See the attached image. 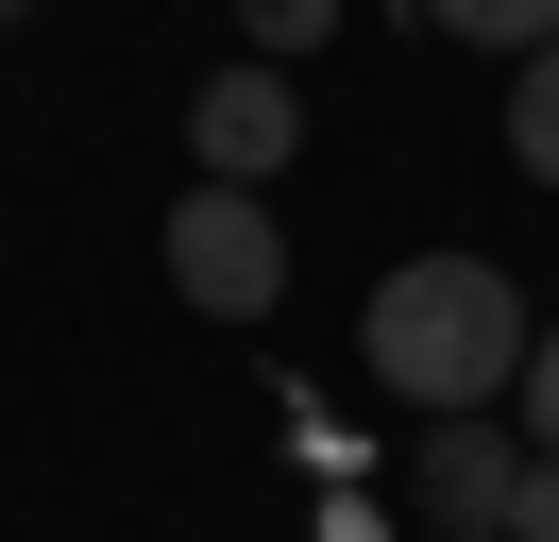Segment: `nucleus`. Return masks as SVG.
<instances>
[{
    "instance_id": "1",
    "label": "nucleus",
    "mask_w": 559,
    "mask_h": 542,
    "mask_svg": "<svg viewBox=\"0 0 559 542\" xmlns=\"http://www.w3.org/2000/svg\"><path fill=\"white\" fill-rule=\"evenodd\" d=\"M356 356H373L390 406H424V424H475V406L525 390V356H543V322H525V288L491 255H407L373 271V305H356Z\"/></svg>"
},
{
    "instance_id": "2",
    "label": "nucleus",
    "mask_w": 559,
    "mask_h": 542,
    "mask_svg": "<svg viewBox=\"0 0 559 542\" xmlns=\"http://www.w3.org/2000/svg\"><path fill=\"white\" fill-rule=\"evenodd\" d=\"M170 288L204 305V322H272V288H288L272 203H254V187H187L170 203Z\"/></svg>"
},
{
    "instance_id": "3",
    "label": "nucleus",
    "mask_w": 559,
    "mask_h": 542,
    "mask_svg": "<svg viewBox=\"0 0 559 542\" xmlns=\"http://www.w3.org/2000/svg\"><path fill=\"white\" fill-rule=\"evenodd\" d=\"M187 153H204V187H254V203H272V169L306 153V85L238 51V68H221L204 102H187Z\"/></svg>"
},
{
    "instance_id": "4",
    "label": "nucleus",
    "mask_w": 559,
    "mask_h": 542,
    "mask_svg": "<svg viewBox=\"0 0 559 542\" xmlns=\"http://www.w3.org/2000/svg\"><path fill=\"white\" fill-rule=\"evenodd\" d=\"M424 526H441V542H509V492H525V424H491V406H475V424H424Z\"/></svg>"
},
{
    "instance_id": "5",
    "label": "nucleus",
    "mask_w": 559,
    "mask_h": 542,
    "mask_svg": "<svg viewBox=\"0 0 559 542\" xmlns=\"http://www.w3.org/2000/svg\"><path fill=\"white\" fill-rule=\"evenodd\" d=\"M407 17H424V34H457V51H509V68H525V51H559V0H407Z\"/></svg>"
},
{
    "instance_id": "6",
    "label": "nucleus",
    "mask_w": 559,
    "mask_h": 542,
    "mask_svg": "<svg viewBox=\"0 0 559 542\" xmlns=\"http://www.w3.org/2000/svg\"><path fill=\"white\" fill-rule=\"evenodd\" d=\"M509 169H525V187H559V51L509 68Z\"/></svg>"
},
{
    "instance_id": "7",
    "label": "nucleus",
    "mask_w": 559,
    "mask_h": 542,
    "mask_svg": "<svg viewBox=\"0 0 559 542\" xmlns=\"http://www.w3.org/2000/svg\"><path fill=\"white\" fill-rule=\"evenodd\" d=\"M238 34H254V68H306L340 34V0H238Z\"/></svg>"
},
{
    "instance_id": "8",
    "label": "nucleus",
    "mask_w": 559,
    "mask_h": 542,
    "mask_svg": "<svg viewBox=\"0 0 559 542\" xmlns=\"http://www.w3.org/2000/svg\"><path fill=\"white\" fill-rule=\"evenodd\" d=\"M509 424H525V458H559V322H543V356H525V390H509Z\"/></svg>"
},
{
    "instance_id": "9",
    "label": "nucleus",
    "mask_w": 559,
    "mask_h": 542,
    "mask_svg": "<svg viewBox=\"0 0 559 542\" xmlns=\"http://www.w3.org/2000/svg\"><path fill=\"white\" fill-rule=\"evenodd\" d=\"M509 542H559V458H525V492H509Z\"/></svg>"
},
{
    "instance_id": "10",
    "label": "nucleus",
    "mask_w": 559,
    "mask_h": 542,
    "mask_svg": "<svg viewBox=\"0 0 559 542\" xmlns=\"http://www.w3.org/2000/svg\"><path fill=\"white\" fill-rule=\"evenodd\" d=\"M0 17H35V0H0Z\"/></svg>"
}]
</instances>
